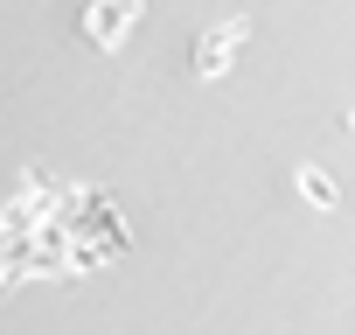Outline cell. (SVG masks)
<instances>
[{
  "instance_id": "obj_1",
  "label": "cell",
  "mask_w": 355,
  "mask_h": 335,
  "mask_svg": "<svg viewBox=\"0 0 355 335\" xmlns=\"http://www.w3.org/2000/svg\"><path fill=\"white\" fill-rule=\"evenodd\" d=\"M125 22H132V15H125V8H98V15H91V22H84V28H91V35H98V42H112V35H119V28H125Z\"/></svg>"
}]
</instances>
